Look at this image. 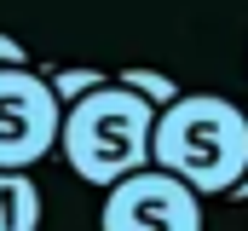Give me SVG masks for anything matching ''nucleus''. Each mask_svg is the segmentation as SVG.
I'll return each mask as SVG.
<instances>
[{
  "instance_id": "obj_4",
  "label": "nucleus",
  "mask_w": 248,
  "mask_h": 231,
  "mask_svg": "<svg viewBox=\"0 0 248 231\" xmlns=\"http://www.w3.org/2000/svg\"><path fill=\"white\" fill-rule=\"evenodd\" d=\"M98 231H202V197L162 168H139L104 191Z\"/></svg>"
},
{
  "instance_id": "obj_9",
  "label": "nucleus",
  "mask_w": 248,
  "mask_h": 231,
  "mask_svg": "<svg viewBox=\"0 0 248 231\" xmlns=\"http://www.w3.org/2000/svg\"><path fill=\"white\" fill-rule=\"evenodd\" d=\"M231 197H237V202H248V173H243V185H237V191H231Z\"/></svg>"
},
{
  "instance_id": "obj_6",
  "label": "nucleus",
  "mask_w": 248,
  "mask_h": 231,
  "mask_svg": "<svg viewBox=\"0 0 248 231\" xmlns=\"http://www.w3.org/2000/svg\"><path fill=\"white\" fill-rule=\"evenodd\" d=\"M116 81L122 87H133L144 104H156V110H168L173 99H179V81L168 75V69H116Z\"/></svg>"
},
{
  "instance_id": "obj_7",
  "label": "nucleus",
  "mask_w": 248,
  "mask_h": 231,
  "mask_svg": "<svg viewBox=\"0 0 248 231\" xmlns=\"http://www.w3.org/2000/svg\"><path fill=\"white\" fill-rule=\"evenodd\" d=\"M46 81H52L58 104H75V99H87L93 87H104V81H110V69H52Z\"/></svg>"
},
{
  "instance_id": "obj_3",
  "label": "nucleus",
  "mask_w": 248,
  "mask_h": 231,
  "mask_svg": "<svg viewBox=\"0 0 248 231\" xmlns=\"http://www.w3.org/2000/svg\"><path fill=\"white\" fill-rule=\"evenodd\" d=\"M63 104L52 81L29 64H0V168L29 173L58 150Z\"/></svg>"
},
{
  "instance_id": "obj_2",
  "label": "nucleus",
  "mask_w": 248,
  "mask_h": 231,
  "mask_svg": "<svg viewBox=\"0 0 248 231\" xmlns=\"http://www.w3.org/2000/svg\"><path fill=\"white\" fill-rule=\"evenodd\" d=\"M150 127H156V104H144L110 69L104 87H93L87 99L63 104L58 150H63V162L75 168V179L110 191L116 179L150 168Z\"/></svg>"
},
{
  "instance_id": "obj_8",
  "label": "nucleus",
  "mask_w": 248,
  "mask_h": 231,
  "mask_svg": "<svg viewBox=\"0 0 248 231\" xmlns=\"http://www.w3.org/2000/svg\"><path fill=\"white\" fill-rule=\"evenodd\" d=\"M0 64H29V52H23V41H12L6 29H0Z\"/></svg>"
},
{
  "instance_id": "obj_1",
  "label": "nucleus",
  "mask_w": 248,
  "mask_h": 231,
  "mask_svg": "<svg viewBox=\"0 0 248 231\" xmlns=\"http://www.w3.org/2000/svg\"><path fill=\"white\" fill-rule=\"evenodd\" d=\"M150 168L185 179L196 197H231L248 173V110L219 93H179L156 110Z\"/></svg>"
},
{
  "instance_id": "obj_5",
  "label": "nucleus",
  "mask_w": 248,
  "mask_h": 231,
  "mask_svg": "<svg viewBox=\"0 0 248 231\" xmlns=\"http://www.w3.org/2000/svg\"><path fill=\"white\" fill-rule=\"evenodd\" d=\"M0 231H41V191L17 168H0Z\"/></svg>"
}]
</instances>
